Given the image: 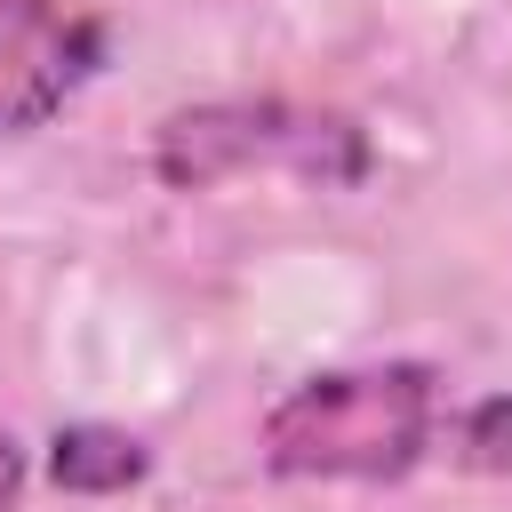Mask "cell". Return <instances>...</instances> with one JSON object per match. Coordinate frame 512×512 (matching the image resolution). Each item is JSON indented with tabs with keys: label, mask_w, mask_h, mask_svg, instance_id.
I'll use <instances>...</instances> for the list:
<instances>
[{
	"label": "cell",
	"mask_w": 512,
	"mask_h": 512,
	"mask_svg": "<svg viewBox=\"0 0 512 512\" xmlns=\"http://www.w3.org/2000/svg\"><path fill=\"white\" fill-rule=\"evenodd\" d=\"M104 32L64 0H0V136L40 128L96 72Z\"/></svg>",
	"instance_id": "3"
},
{
	"label": "cell",
	"mask_w": 512,
	"mask_h": 512,
	"mask_svg": "<svg viewBox=\"0 0 512 512\" xmlns=\"http://www.w3.org/2000/svg\"><path fill=\"white\" fill-rule=\"evenodd\" d=\"M432 440V368H336L264 416V456L288 480H400Z\"/></svg>",
	"instance_id": "1"
},
{
	"label": "cell",
	"mask_w": 512,
	"mask_h": 512,
	"mask_svg": "<svg viewBox=\"0 0 512 512\" xmlns=\"http://www.w3.org/2000/svg\"><path fill=\"white\" fill-rule=\"evenodd\" d=\"M144 440L112 432V424H64L48 440V480L72 488V496H112V488H136L144 480Z\"/></svg>",
	"instance_id": "4"
},
{
	"label": "cell",
	"mask_w": 512,
	"mask_h": 512,
	"mask_svg": "<svg viewBox=\"0 0 512 512\" xmlns=\"http://www.w3.org/2000/svg\"><path fill=\"white\" fill-rule=\"evenodd\" d=\"M464 464L512 472V392H496V400H480V408L464 416Z\"/></svg>",
	"instance_id": "5"
},
{
	"label": "cell",
	"mask_w": 512,
	"mask_h": 512,
	"mask_svg": "<svg viewBox=\"0 0 512 512\" xmlns=\"http://www.w3.org/2000/svg\"><path fill=\"white\" fill-rule=\"evenodd\" d=\"M16 488H24V448H16V440H0V512L16 504Z\"/></svg>",
	"instance_id": "6"
},
{
	"label": "cell",
	"mask_w": 512,
	"mask_h": 512,
	"mask_svg": "<svg viewBox=\"0 0 512 512\" xmlns=\"http://www.w3.org/2000/svg\"><path fill=\"white\" fill-rule=\"evenodd\" d=\"M256 160H280V168H304L320 184H360L368 176V136L344 120V112H296V104H200V112H176L160 128V152L152 168L184 192L216 184V176H240Z\"/></svg>",
	"instance_id": "2"
}]
</instances>
